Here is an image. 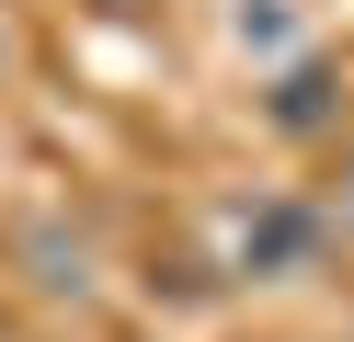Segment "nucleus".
Wrapping results in <instances>:
<instances>
[{
	"mask_svg": "<svg viewBox=\"0 0 354 342\" xmlns=\"http://www.w3.org/2000/svg\"><path fill=\"white\" fill-rule=\"evenodd\" d=\"M308 240H320V228H308L297 205H263V217H240V263H252V274H286Z\"/></svg>",
	"mask_w": 354,
	"mask_h": 342,
	"instance_id": "obj_1",
	"label": "nucleus"
},
{
	"mask_svg": "<svg viewBox=\"0 0 354 342\" xmlns=\"http://www.w3.org/2000/svg\"><path fill=\"white\" fill-rule=\"evenodd\" d=\"M331 114V80L320 68H286V91H274V126H320Z\"/></svg>",
	"mask_w": 354,
	"mask_h": 342,
	"instance_id": "obj_2",
	"label": "nucleus"
},
{
	"mask_svg": "<svg viewBox=\"0 0 354 342\" xmlns=\"http://www.w3.org/2000/svg\"><path fill=\"white\" fill-rule=\"evenodd\" d=\"M35 263H46V274H35V285H92V274H80V263H92V251H80V240H57V228H35Z\"/></svg>",
	"mask_w": 354,
	"mask_h": 342,
	"instance_id": "obj_3",
	"label": "nucleus"
},
{
	"mask_svg": "<svg viewBox=\"0 0 354 342\" xmlns=\"http://www.w3.org/2000/svg\"><path fill=\"white\" fill-rule=\"evenodd\" d=\"M343 240H354V171H343Z\"/></svg>",
	"mask_w": 354,
	"mask_h": 342,
	"instance_id": "obj_4",
	"label": "nucleus"
},
{
	"mask_svg": "<svg viewBox=\"0 0 354 342\" xmlns=\"http://www.w3.org/2000/svg\"><path fill=\"white\" fill-rule=\"evenodd\" d=\"M92 12H149V0H92Z\"/></svg>",
	"mask_w": 354,
	"mask_h": 342,
	"instance_id": "obj_5",
	"label": "nucleus"
}]
</instances>
